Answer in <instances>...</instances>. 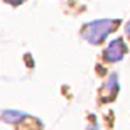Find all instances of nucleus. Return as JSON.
Segmentation results:
<instances>
[{"mask_svg":"<svg viewBox=\"0 0 130 130\" xmlns=\"http://www.w3.org/2000/svg\"><path fill=\"white\" fill-rule=\"evenodd\" d=\"M117 25H118V20H95V22H90V24L85 25L81 34L88 42L98 44V42H101L111 30H115Z\"/></svg>","mask_w":130,"mask_h":130,"instance_id":"obj_1","label":"nucleus"},{"mask_svg":"<svg viewBox=\"0 0 130 130\" xmlns=\"http://www.w3.org/2000/svg\"><path fill=\"white\" fill-rule=\"evenodd\" d=\"M127 53V46L125 42L122 41V39H113L110 44H108V47L105 51V59L106 61H110V63H117V61H120Z\"/></svg>","mask_w":130,"mask_h":130,"instance_id":"obj_2","label":"nucleus"},{"mask_svg":"<svg viewBox=\"0 0 130 130\" xmlns=\"http://www.w3.org/2000/svg\"><path fill=\"white\" fill-rule=\"evenodd\" d=\"M24 113L20 111H10V110H5L4 111V120L5 122H19L20 118H24Z\"/></svg>","mask_w":130,"mask_h":130,"instance_id":"obj_3","label":"nucleus"},{"mask_svg":"<svg viewBox=\"0 0 130 130\" xmlns=\"http://www.w3.org/2000/svg\"><path fill=\"white\" fill-rule=\"evenodd\" d=\"M5 2H9V4H12V5H19V4H22L24 0H5Z\"/></svg>","mask_w":130,"mask_h":130,"instance_id":"obj_4","label":"nucleus"},{"mask_svg":"<svg viewBox=\"0 0 130 130\" xmlns=\"http://www.w3.org/2000/svg\"><path fill=\"white\" fill-rule=\"evenodd\" d=\"M127 36H128V37H130V22H128V24H127Z\"/></svg>","mask_w":130,"mask_h":130,"instance_id":"obj_5","label":"nucleus"}]
</instances>
